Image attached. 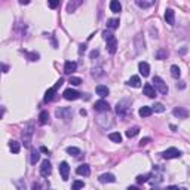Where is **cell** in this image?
Instances as JSON below:
<instances>
[{"mask_svg": "<svg viewBox=\"0 0 190 190\" xmlns=\"http://www.w3.org/2000/svg\"><path fill=\"white\" fill-rule=\"evenodd\" d=\"M129 110H131V103H129L128 99H123V101L117 103V106H116V113L120 116V117H125V116H128Z\"/></svg>", "mask_w": 190, "mask_h": 190, "instance_id": "cell-1", "label": "cell"}, {"mask_svg": "<svg viewBox=\"0 0 190 190\" xmlns=\"http://www.w3.org/2000/svg\"><path fill=\"white\" fill-rule=\"evenodd\" d=\"M153 83H155V85H153L155 89H157L162 95H166V94H168V86H166V83L164 82L159 76H155V77H153Z\"/></svg>", "mask_w": 190, "mask_h": 190, "instance_id": "cell-2", "label": "cell"}, {"mask_svg": "<svg viewBox=\"0 0 190 190\" xmlns=\"http://www.w3.org/2000/svg\"><path fill=\"white\" fill-rule=\"evenodd\" d=\"M181 156V152L178 149H175V147H171V149L165 150L164 153H162V157L164 159H177V157Z\"/></svg>", "mask_w": 190, "mask_h": 190, "instance_id": "cell-3", "label": "cell"}, {"mask_svg": "<svg viewBox=\"0 0 190 190\" xmlns=\"http://www.w3.org/2000/svg\"><path fill=\"white\" fill-rule=\"evenodd\" d=\"M51 172H52V165H51V162L46 159V160H43L42 162V166H40V175L42 177H49Z\"/></svg>", "mask_w": 190, "mask_h": 190, "instance_id": "cell-4", "label": "cell"}, {"mask_svg": "<svg viewBox=\"0 0 190 190\" xmlns=\"http://www.w3.org/2000/svg\"><path fill=\"white\" fill-rule=\"evenodd\" d=\"M59 174H61V178L67 181L68 180V174H70V166L67 162H61L59 164Z\"/></svg>", "mask_w": 190, "mask_h": 190, "instance_id": "cell-5", "label": "cell"}, {"mask_svg": "<svg viewBox=\"0 0 190 190\" xmlns=\"http://www.w3.org/2000/svg\"><path fill=\"white\" fill-rule=\"evenodd\" d=\"M143 91H144V95H147L149 98H155L156 97V89H155V86L152 83H146Z\"/></svg>", "mask_w": 190, "mask_h": 190, "instance_id": "cell-6", "label": "cell"}, {"mask_svg": "<svg viewBox=\"0 0 190 190\" xmlns=\"http://www.w3.org/2000/svg\"><path fill=\"white\" fill-rule=\"evenodd\" d=\"M63 95H64V98H66V99H68V101H73V99H77V98H79V97H80V94H79V92H77V91H75V89H71V88H70V89H66Z\"/></svg>", "mask_w": 190, "mask_h": 190, "instance_id": "cell-7", "label": "cell"}, {"mask_svg": "<svg viewBox=\"0 0 190 190\" xmlns=\"http://www.w3.org/2000/svg\"><path fill=\"white\" fill-rule=\"evenodd\" d=\"M172 115L175 116V117H178V119H187L189 111H187L186 108H183V107H175L172 110Z\"/></svg>", "mask_w": 190, "mask_h": 190, "instance_id": "cell-8", "label": "cell"}, {"mask_svg": "<svg viewBox=\"0 0 190 190\" xmlns=\"http://www.w3.org/2000/svg\"><path fill=\"white\" fill-rule=\"evenodd\" d=\"M31 135H33V128H31V125L25 129L24 132H22V138H24V146H30V143H31Z\"/></svg>", "mask_w": 190, "mask_h": 190, "instance_id": "cell-9", "label": "cell"}, {"mask_svg": "<svg viewBox=\"0 0 190 190\" xmlns=\"http://www.w3.org/2000/svg\"><path fill=\"white\" fill-rule=\"evenodd\" d=\"M94 108H95L97 111H108V110H110V106H108L107 101H104V99H99V101H97V103H95Z\"/></svg>", "mask_w": 190, "mask_h": 190, "instance_id": "cell-10", "label": "cell"}, {"mask_svg": "<svg viewBox=\"0 0 190 190\" xmlns=\"http://www.w3.org/2000/svg\"><path fill=\"white\" fill-rule=\"evenodd\" d=\"M76 174L88 177V175L91 174V168H89V165H86V164H82V165H79L76 168Z\"/></svg>", "mask_w": 190, "mask_h": 190, "instance_id": "cell-11", "label": "cell"}, {"mask_svg": "<svg viewBox=\"0 0 190 190\" xmlns=\"http://www.w3.org/2000/svg\"><path fill=\"white\" fill-rule=\"evenodd\" d=\"M165 21L166 24L174 25V22H175V12L172 9H166L165 10Z\"/></svg>", "mask_w": 190, "mask_h": 190, "instance_id": "cell-12", "label": "cell"}, {"mask_svg": "<svg viewBox=\"0 0 190 190\" xmlns=\"http://www.w3.org/2000/svg\"><path fill=\"white\" fill-rule=\"evenodd\" d=\"M76 68H77V64L75 61H67L64 64V73L66 75H71L73 71H76Z\"/></svg>", "mask_w": 190, "mask_h": 190, "instance_id": "cell-13", "label": "cell"}, {"mask_svg": "<svg viewBox=\"0 0 190 190\" xmlns=\"http://www.w3.org/2000/svg\"><path fill=\"white\" fill-rule=\"evenodd\" d=\"M138 70H140V73L144 76V77H147V76L150 75V66L147 63H144V61H141L140 64H138Z\"/></svg>", "mask_w": 190, "mask_h": 190, "instance_id": "cell-14", "label": "cell"}, {"mask_svg": "<svg viewBox=\"0 0 190 190\" xmlns=\"http://www.w3.org/2000/svg\"><path fill=\"white\" fill-rule=\"evenodd\" d=\"M57 86H54V88H49V89H48V91H46V94H45V103H49V101H52V99H54V95H55V94H57Z\"/></svg>", "mask_w": 190, "mask_h": 190, "instance_id": "cell-15", "label": "cell"}, {"mask_svg": "<svg viewBox=\"0 0 190 190\" xmlns=\"http://www.w3.org/2000/svg\"><path fill=\"white\" fill-rule=\"evenodd\" d=\"M116 178L113 174H103L101 177H99V183H103V184H106V183H115Z\"/></svg>", "mask_w": 190, "mask_h": 190, "instance_id": "cell-16", "label": "cell"}, {"mask_svg": "<svg viewBox=\"0 0 190 190\" xmlns=\"http://www.w3.org/2000/svg\"><path fill=\"white\" fill-rule=\"evenodd\" d=\"M95 91H97V94H98V95H99V97H101V98H104V97H107L108 94H110V91H108V88H107V86H104V85H98Z\"/></svg>", "mask_w": 190, "mask_h": 190, "instance_id": "cell-17", "label": "cell"}, {"mask_svg": "<svg viewBox=\"0 0 190 190\" xmlns=\"http://www.w3.org/2000/svg\"><path fill=\"white\" fill-rule=\"evenodd\" d=\"M110 10L115 12V14H119L122 10V5L119 3V0H111L110 2Z\"/></svg>", "mask_w": 190, "mask_h": 190, "instance_id": "cell-18", "label": "cell"}, {"mask_svg": "<svg viewBox=\"0 0 190 190\" xmlns=\"http://www.w3.org/2000/svg\"><path fill=\"white\" fill-rule=\"evenodd\" d=\"M140 116L141 117H149V116H152V113H153V108L149 107V106H144V107L140 108Z\"/></svg>", "mask_w": 190, "mask_h": 190, "instance_id": "cell-19", "label": "cell"}, {"mask_svg": "<svg viewBox=\"0 0 190 190\" xmlns=\"http://www.w3.org/2000/svg\"><path fill=\"white\" fill-rule=\"evenodd\" d=\"M107 49H108V52H110L111 55L116 52V49H117V40H116V37L107 42Z\"/></svg>", "mask_w": 190, "mask_h": 190, "instance_id": "cell-20", "label": "cell"}, {"mask_svg": "<svg viewBox=\"0 0 190 190\" xmlns=\"http://www.w3.org/2000/svg\"><path fill=\"white\" fill-rule=\"evenodd\" d=\"M128 85H129V86H132V88H140V86H141L140 77H138V76H132V77L128 80Z\"/></svg>", "mask_w": 190, "mask_h": 190, "instance_id": "cell-21", "label": "cell"}, {"mask_svg": "<svg viewBox=\"0 0 190 190\" xmlns=\"http://www.w3.org/2000/svg\"><path fill=\"white\" fill-rule=\"evenodd\" d=\"M9 149L12 150V153H19L21 144H19L18 141H9Z\"/></svg>", "mask_w": 190, "mask_h": 190, "instance_id": "cell-22", "label": "cell"}, {"mask_svg": "<svg viewBox=\"0 0 190 190\" xmlns=\"http://www.w3.org/2000/svg\"><path fill=\"white\" fill-rule=\"evenodd\" d=\"M67 153H68L70 156H75V157H79L82 155L80 149H77V147H67Z\"/></svg>", "mask_w": 190, "mask_h": 190, "instance_id": "cell-23", "label": "cell"}, {"mask_svg": "<svg viewBox=\"0 0 190 190\" xmlns=\"http://www.w3.org/2000/svg\"><path fill=\"white\" fill-rule=\"evenodd\" d=\"M171 76H172L174 79H180V76H181L180 67H178V66H172V67H171Z\"/></svg>", "mask_w": 190, "mask_h": 190, "instance_id": "cell-24", "label": "cell"}, {"mask_svg": "<svg viewBox=\"0 0 190 190\" xmlns=\"http://www.w3.org/2000/svg\"><path fill=\"white\" fill-rule=\"evenodd\" d=\"M138 132H140V128H138V126L129 128V129L126 131V137H128V138H132V137H135V135H137Z\"/></svg>", "mask_w": 190, "mask_h": 190, "instance_id": "cell-25", "label": "cell"}, {"mask_svg": "<svg viewBox=\"0 0 190 190\" xmlns=\"http://www.w3.org/2000/svg\"><path fill=\"white\" fill-rule=\"evenodd\" d=\"M107 27L108 28H111V30H115L119 27V19L117 18H111V19H108L107 21Z\"/></svg>", "mask_w": 190, "mask_h": 190, "instance_id": "cell-26", "label": "cell"}, {"mask_svg": "<svg viewBox=\"0 0 190 190\" xmlns=\"http://www.w3.org/2000/svg\"><path fill=\"white\" fill-rule=\"evenodd\" d=\"M108 138L113 141V143H122V135L119 132H111L108 135Z\"/></svg>", "mask_w": 190, "mask_h": 190, "instance_id": "cell-27", "label": "cell"}, {"mask_svg": "<svg viewBox=\"0 0 190 190\" xmlns=\"http://www.w3.org/2000/svg\"><path fill=\"white\" fill-rule=\"evenodd\" d=\"M48 120H49V113L48 111H42L40 116H39V122L42 125H45V123H48Z\"/></svg>", "mask_w": 190, "mask_h": 190, "instance_id": "cell-28", "label": "cell"}, {"mask_svg": "<svg viewBox=\"0 0 190 190\" xmlns=\"http://www.w3.org/2000/svg\"><path fill=\"white\" fill-rule=\"evenodd\" d=\"M152 177L150 174H146V175H138L135 180H137V184H144L146 181H149V178Z\"/></svg>", "mask_w": 190, "mask_h": 190, "instance_id": "cell-29", "label": "cell"}, {"mask_svg": "<svg viewBox=\"0 0 190 190\" xmlns=\"http://www.w3.org/2000/svg\"><path fill=\"white\" fill-rule=\"evenodd\" d=\"M168 57V51L166 49H159L156 52V59H166Z\"/></svg>", "mask_w": 190, "mask_h": 190, "instance_id": "cell-30", "label": "cell"}, {"mask_svg": "<svg viewBox=\"0 0 190 190\" xmlns=\"http://www.w3.org/2000/svg\"><path fill=\"white\" fill-rule=\"evenodd\" d=\"M68 83H71V85H75V86H79V85L82 83V79H80V77H76V76H70Z\"/></svg>", "mask_w": 190, "mask_h": 190, "instance_id": "cell-31", "label": "cell"}, {"mask_svg": "<svg viewBox=\"0 0 190 190\" xmlns=\"http://www.w3.org/2000/svg\"><path fill=\"white\" fill-rule=\"evenodd\" d=\"M152 108H153V111H156V113H164V111H165L164 104H160V103H156V104H155Z\"/></svg>", "mask_w": 190, "mask_h": 190, "instance_id": "cell-32", "label": "cell"}, {"mask_svg": "<svg viewBox=\"0 0 190 190\" xmlns=\"http://www.w3.org/2000/svg\"><path fill=\"white\" fill-rule=\"evenodd\" d=\"M39 159H40V155H39V152H36V150H33L31 152V164L33 165H36V162H39Z\"/></svg>", "mask_w": 190, "mask_h": 190, "instance_id": "cell-33", "label": "cell"}, {"mask_svg": "<svg viewBox=\"0 0 190 190\" xmlns=\"http://www.w3.org/2000/svg\"><path fill=\"white\" fill-rule=\"evenodd\" d=\"M85 187V183L80 181V180H76L75 183H73V186H71V189L73 190H77V189H83Z\"/></svg>", "mask_w": 190, "mask_h": 190, "instance_id": "cell-34", "label": "cell"}, {"mask_svg": "<svg viewBox=\"0 0 190 190\" xmlns=\"http://www.w3.org/2000/svg\"><path fill=\"white\" fill-rule=\"evenodd\" d=\"M103 37H104V40H111V39H115V34L111 33V31H108V30H106V31H103Z\"/></svg>", "mask_w": 190, "mask_h": 190, "instance_id": "cell-35", "label": "cell"}, {"mask_svg": "<svg viewBox=\"0 0 190 190\" xmlns=\"http://www.w3.org/2000/svg\"><path fill=\"white\" fill-rule=\"evenodd\" d=\"M48 5L51 9H57L59 6V0H48Z\"/></svg>", "mask_w": 190, "mask_h": 190, "instance_id": "cell-36", "label": "cell"}, {"mask_svg": "<svg viewBox=\"0 0 190 190\" xmlns=\"http://www.w3.org/2000/svg\"><path fill=\"white\" fill-rule=\"evenodd\" d=\"M28 58H30V61H37V59H39V54H36V52L28 54Z\"/></svg>", "mask_w": 190, "mask_h": 190, "instance_id": "cell-37", "label": "cell"}, {"mask_svg": "<svg viewBox=\"0 0 190 190\" xmlns=\"http://www.w3.org/2000/svg\"><path fill=\"white\" fill-rule=\"evenodd\" d=\"M147 143H150V138H149V137H147V138H143V140L140 141V146H146Z\"/></svg>", "mask_w": 190, "mask_h": 190, "instance_id": "cell-38", "label": "cell"}, {"mask_svg": "<svg viewBox=\"0 0 190 190\" xmlns=\"http://www.w3.org/2000/svg\"><path fill=\"white\" fill-rule=\"evenodd\" d=\"M98 55H99L98 51H92V52H91V58H97Z\"/></svg>", "mask_w": 190, "mask_h": 190, "instance_id": "cell-39", "label": "cell"}, {"mask_svg": "<svg viewBox=\"0 0 190 190\" xmlns=\"http://www.w3.org/2000/svg\"><path fill=\"white\" fill-rule=\"evenodd\" d=\"M40 152H42V153H48V155H49V150L46 149V147H43V146L40 147Z\"/></svg>", "mask_w": 190, "mask_h": 190, "instance_id": "cell-40", "label": "cell"}, {"mask_svg": "<svg viewBox=\"0 0 190 190\" xmlns=\"http://www.w3.org/2000/svg\"><path fill=\"white\" fill-rule=\"evenodd\" d=\"M19 3H21V5H28L30 0H19Z\"/></svg>", "mask_w": 190, "mask_h": 190, "instance_id": "cell-41", "label": "cell"}, {"mask_svg": "<svg viewBox=\"0 0 190 190\" xmlns=\"http://www.w3.org/2000/svg\"><path fill=\"white\" fill-rule=\"evenodd\" d=\"M85 49H86V46H85V45H80V52H85Z\"/></svg>", "mask_w": 190, "mask_h": 190, "instance_id": "cell-42", "label": "cell"}, {"mask_svg": "<svg viewBox=\"0 0 190 190\" xmlns=\"http://www.w3.org/2000/svg\"><path fill=\"white\" fill-rule=\"evenodd\" d=\"M80 115H82V116H86V110H83V108H82V110H80Z\"/></svg>", "mask_w": 190, "mask_h": 190, "instance_id": "cell-43", "label": "cell"}, {"mask_svg": "<svg viewBox=\"0 0 190 190\" xmlns=\"http://www.w3.org/2000/svg\"><path fill=\"white\" fill-rule=\"evenodd\" d=\"M3 73H8V66H3Z\"/></svg>", "mask_w": 190, "mask_h": 190, "instance_id": "cell-44", "label": "cell"}]
</instances>
